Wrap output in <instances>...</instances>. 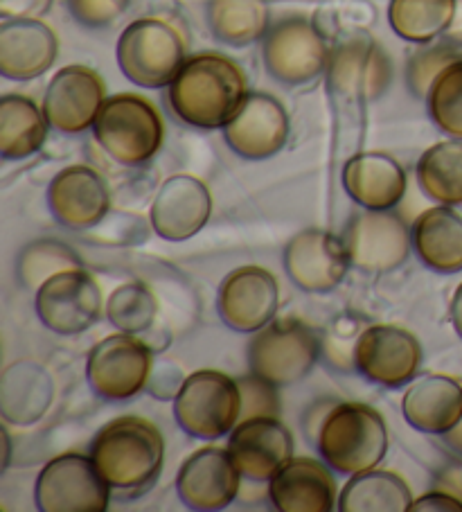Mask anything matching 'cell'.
Listing matches in <instances>:
<instances>
[{
    "instance_id": "cell-1",
    "label": "cell",
    "mask_w": 462,
    "mask_h": 512,
    "mask_svg": "<svg viewBox=\"0 0 462 512\" xmlns=\"http://www.w3.org/2000/svg\"><path fill=\"white\" fill-rule=\"evenodd\" d=\"M246 95L244 70L219 52L190 57L167 86L174 116L194 129H224Z\"/></svg>"
},
{
    "instance_id": "cell-2",
    "label": "cell",
    "mask_w": 462,
    "mask_h": 512,
    "mask_svg": "<svg viewBox=\"0 0 462 512\" xmlns=\"http://www.w3.org/2000/svg\"><path fill=\"white\" fill-rule=\"evenodd\" d=\"M91 458L111 488L142 490L163 470L165 440L154 422L122 416L97 431Z\"/></svg>"
},
{
    "instance_id": "cell-3",
    "label": "cell",
    "mask_w": 462,
    "mask_h": 512,
    "mask_svg": "<svg viewBox=\"0 0 462 512\" xmlns=\"http://www.w3.org/2000/svg\"><path fill=\"white\" fill-rule=\"evenodd\" d=\"M325 463L341 474H361L384 461L388 431L379 411L361 402H343L327 413L318 429Z\"/></svg>"
},
{
    "instance_id": "cell-4",
    "label": "cell",
    "mask_w": 462,
    "mask_h": 512,
    "mask_svg": "<svg viewBox=\"0 0 462 512\" xmlns=\"http://www.w3.org/2000/svg\"><path fill=\"white\" fill-rule=\"evenodd\" d=\"M188 41L165 16L129 23L118 39L115 57L122 75L142 88L170 86L188 59Z\"/></svg>"
},
{
    "instance_id": "cell-5",
    "label": "cell",
    "mask_w": 462,
    "mask_h": 512,
    "mask_svg": "<svg viewBox=\"0 0 462 512\" xmlns=\"http://www.w3.org/2000/svg\"><path fill=\"white\" fill-rule=\"evenodd\" d=\"M97 145L115 163L138 167L149 163L165 143V122L161 113L136 93H120L104 102L93 125Z\"/></svg>"
},
{
    "instance_id": "cell-6",
    "label": "cell",
    "mask_w": 462,
    "mask_h": 512,
    "mask_svg": "<svg viewBox=\"0 0 462 512\" xmlns=\"http://www.w3.org/2000/svg\"><path fill=\"white\" fill-rule=\"evenodd\" d=\"M174 418L185 434L217 440L242 420L239 382L219 370H197L174 395Z\"/></svg>"
},
{
    "instance_id": "cell-7",
    "label": "cell",
    "mask_w": 462,
    "mask_h": 512,
    "mask_svg": "<svg viewBox=\"0 0 462 512\" xmlns=\"http://www.w3.org/2000/svg\"><path fill=\"white\" fill-rule=\"evenodd\" d=\"M321 339L298 319H273L248 343L251 373L273 386H289L312 373Z\"/></svg>"
},
{
    "instance_id": "cell-8",
    "label": "cell",
    "mask_w": 462,
    "mask_h": 512,
    "mask_svg": "<svg viewBox=\"0 0 462 512\" xmlns=\"http://www.w3.org/2000/svg\"><path fill=\"white\" fill-rule=\"evenodd\" d=\"M34 501L43 512H104L111 503V485L97 472L93 458L61 454L41 470Z\"/></svg>"
},
{
    "instance_id": "cell-9",
    "label": "cell",
    "mask_w": 462,
    "mask_h": 512,
    "mask_svg": "<svg viewBox=\"0 0 462 512\" xmlns=\"http://www.w3.org/2000/svg\"><path fill=\"white\" fill-rule=\"evenodd\" d=\"M262 55L266 70L287 86L314 82L330 64L325 37L312 21L302 16L275 23L266 32Z\"/></svg>"
},
{
    "instance_id": "cell-10",
    "label": "cell",
    "mask_w": 462,
    "mask_h": 512,
    "mask_svg": "<svg viewBox=\"0 0 462 512\" xmlns=\"http://www.w3.org/2000/svg\"><path fill=\"white\" fill-rule=\"evenodd\" d=\"M151 350L136 334H111L88 352L86 379L106 400H129L149 384Z\"/></svg>"
},
{
    "instance_id": "cell-11",
    "label": "cell",
    "mask_w": 462,
    "mask_h": 512,
    "mask_svg": "<svg viewBox=\"0 0 462 512\" xmlns=\"http://www.w3.org/2000/svg\"><path fill=\"white\" fill-rule=\"evenodd\" d=\"M34 307L55 334L73 337L93 328L102 314V291L84 269L61 271L37 289Z\"/></svg>"
},
{
    "instance_id": "cell-12",
    "label": "cell",
    "mask_w": 462,
    "mask_h": 512,
    "mask_svg": "<svg viewBox=\"0 0 462 512\" xmlns=\"http://www.w3.org/2000/svg\"><path fill=\"white\" fill-rule=\"evenodd\" d=\"M420 366V341L395 325H368L354 348V368L372 384L386 388L413 382Z\"/></svg>"
},
{
    "instance_id": "cell-13",
    "label": "cell",
    "mask_w": 462,
    "mask_h": 512,
    "mask_svg": "<svg viewBox=\"0 0 462 512\" xmlns=\"http://www.w3.org/2000/svg\"><path fill=\"white\" fill-rule=\"evenodd\" d=\"M352 267L366 273H386L402 267L411 251V231L390 210H368L352 219L343 235Z\"/></svg>"
},
{
    "instance_id": "cell-14",
    "label": "cell",
    "mask_w": 462,
    "mask_h": 512,
    "mask_svg": "<svg viewBox=\"0 0 462 512\" xmlns=\"http://www.w3.org/2000/svg\"><path fill=\"white\" fill-rule=\"evenodd\" d=\"M106 102L102 77L88 66H66L50 79L43 113L61 134H82L95 125Z\"/></svg>"
},
{
    "instance_id": "cell-15",
    "label": "cell",
    "mask_w": 462,
    "mask_h": 512,
    "mask_svg": "<svg viewBox=\"0 0 462 512\" xmlns=\"http://www.w3.org/2000/svg\"><path fill=\"white\" fill-rule=\"evenodd\" d=\"M280 289L271 271L248 264L230 273L219 289V314L230 330L255 334L278 312Z\"/></svg>"
},
{
    "instance_id": "cell-16",
    "label": "cell",
    "mask_w": 462,
    "mask_h": 512,
    "mask_svg": "<svg viewBox=\"0 0 462 512\" xmlns=\"http://www.w3.org/2000/svg\"><path fill=\"white\" fill-rule=\"evenodd\" d=\"M228 147L246 161H264L289 140V116L269 93H248L233 120L224 127Z\"/></svg>"
},
{
    "instance_id": "cell-17",
    "label": "cell",
    "mask_w": 462,
    "mask_h": 512,
    "mask_svg": "<svg viewBox=\"0 0 462 512\" xmlns=\"http://www.w3.org/2000/svg\"><path fill=\"white\" fill-rule=\"evenodd\" d=\"M345 242L327 231L309 228L293 235L284 249V269L300 289L323 294L343 282L350 269Z\"/></svg>"
},
{
    "instance_id": "cell-18",
    "label": "cell",
    "mask_w": 462,
    "mask_h": 512,
    "mask_svg": "<svg viewBox=\"0 0 462 512\" xmlns=\"http://www.w3.org/2000/svg\"><path fill=\"white\" fill-rule=\"evenodd\" d=\"M228 452L251 481H271L293 458V436L275 416L242 420L230 431Z\"/></svg>"
},
{
    "instance_id": "cell-19",
    "label": "cell",
    "mask_w": 462,
    "mask_h": 512,
    "mask_svg": "<svg viewBox=\"0 0 462 512\" xmlns=\"http://www.w3.org/2000/svg\"><path fill=\"white\" fill-rule=\"evenodd\" d=\"M242 472L228 447H203L181 465L176 492L192 510H224L237 499Z\"/></svg>"
},
{
    "instance_id": "cell-20",
    "label": "cell",
    "mask_w": 462,
    "mask_h": 512,
    "mask_svg": "<svg viewBox=\"0 0 462 512\" xmlns=\"http://www.w3.org/2000/svg\"><path fill=\"white\" fill-rule=\"evenodd\" d=\"M212 213L206 183L192 174H174L151 203V228L167 242H185L203 231Z\"/></svg>"
},
{
    "instance_id": "cell-21",
    "label": "cell",
    "mask_w": 462,
    "mask_h": 512,
    "mask_svg": "<svg viewBox=\"0 0 462 512\" xmlns=\"http://www.w3.org/2000/svg\"><path fill=\"white\" fill-rule=\"evenodd\" d=\"M330 86L345 100L370 102L386 91L393 66L384 50L368 37L343 41L327 64Z\"/></svg>"
},
{
    "instance_id": "cell-22",
    "label": "cell",
    "mask_w": 462,
    "mask_h": 512,
    "mask_svg": "<svg viewBox=\"0 0 462 512\" xmlns=\"http://www.w3.org/2000/svg\"><path fill=\"white\" fill-rule=\"evenodd\" d=\"M48 206L59 224L73 231H88L109 215L111 192L93 167L73 165L50 181Z\"/></svg>"
},
{
    "instance_id": "cell-23",
    "label": "cell",
    "mask_w": 462,
    "mask_h": 512,
    "mask_svg": "<svg viewBox=\"0 0 462 512\" xmlns=\"http://www.w3.org/2000/svg\"><path fill=\"white\" fill-rule=\"evenodd\" d=\"M59 55L55 30L39 19H7L0 25V73L30 82L48 73Z\"/></svg>"
},
{
    "instance_id": "cell-24",
    "label": "cell",
    "mask_w": 462,
    "mask_h": 512,
    "mask_svg": "<svg viewBox=\"0 0 462 512\" xmlns=\"http://www.w3.org/2000/svg\"><path fill=\"white\" fill-rule=\"evenodd\" d=\"M269 499L280 512H330L339 503L332 472L314 458H291L271 479Z\"/></svg>"
},
{
    "instance_id": "cell-25",
    "label": "cell",
    "mask_w": 462,
    "mask_h": 512,
    "mask_svg": "<svg viewBox=\"0 0 462 512\" xmlns=\"http://www.w3.org/2000/svg\"><path fill=\"white\" fill-rule=\"evenodd\" d=\"M343 188L366 210H393L406 194V172L393 156L363 152L343 167Z\"/></svg>"
},
{
    "instance_id": "cell-26",
    "label": "cell",
    "mask_w": 462,
    "mask_h": 512,
    "mask_svg": "<svg viewBox=\"0 0 462 512\" xmlns=\"http://www.w3.org/2000/svg\"><path fill=\"white\" fill-rule=\"evenodd\" d=\"M402 411L424 434H447L462 420V386L447 375H424L406 388Z\"/></svg>"
},
{
    "instance_id": "cell-27",
    "label": "cell",
    "mask_w": 462,
    "mask_h": 512,
    "mask_svg": "<svg viewBox=\"0 0 462 512\" xmlns=\"http://www.w3.org/2000/svg\"><path fill=\"white\" fill-rule=\"evenodd\" d=\"M411 242L431 271H462V217L451 206L424 210L411 228Z\"/></svg>"
},
{
    "instance_id": "cell-28",
    "label": "cell",
    "mask_w": 462,
    "mask_h": 512,
    "mask_svg": "<svg viewBox=\"0 0 462 512\" xmlns=\"http://www.w3.org/2000/svg\"><path fill=\"white\" fill-rule=\"evenodd\" d=\"M52 379L37 364L21 361L5 370L0 384V409L5 420L16 425L37 422L52 402Z\"/></svg>"
},
{
    "instance_id": "cell-29",
    "label": "cell",
    "mask_w": 462,
    "mask_h": 512,
    "mask_svg": "<svg viewBox=\"0 0 462 512\" xmlns=\"http://www.w3.org/2000/svg\"><path fill=\"white\" fill-rule=\"evenodd\" d=\"M48 118L30 97H0V156L5 161H21L37 154L46 143Z\"/></svg>"
},
{
    "instance_id": "cell-30",
    "label": "cell",
    "mask_w": 462,
    "mask_h": 512,
    "mask_svg": "<svg viewBox=\"0 0 462 512\" xmlns=\"http://www.w3.org/2000/svg\"><path fill=\"white\" fill-rule=\"evenodd\" d=\"M411 503V490L404 479L393 472L368 470L345 483L336 508L341 512H408Z\"/></svg>"
},
{
    "instance_id": "cell-31",
    "label": "cell",
    "mask_w": 462,
    "mask_h": 512,
    "mask_svg": "<svg viewBox=\"0 0 462 512\" xmlns=\"http://www.w3.org/2000/svg\"><path fill=\"white\" fill-rule=\"evenodd\" d=\"M208 23L219 41L242 48L266 37L271 10L266 0H210Z\"/></svg>"
},
{
    "instance_id": "cell-32",
    "label": "cell",
    "mask_w": 462,
    "mask_h": 512,
    "mask_svg": "<svg viewBox=\"0 0 462 512\" xmlns=\"http://www.w3.org/2000/svg\"><path fill=\"white\" fill-rule=\"evenodd\" d=\"M417 183L442 206H462V140H444L417 161Z\"/></svg>"
},
{
    "instance_id": "cell-33",
    "label": "cell",
    "mask_w": 462,
    "mask_h": 512,
    "mask_svg": "<svg viewBox=\"0 0 462 512\" xmlns=\"http://www.w3.org/2000/svg\"><path fill=\"white\" fill-rule=\"evenodd\" d=\"M456 0H390L388 21L397 37L411 43H431L449 30Z\"/></svg>"
},
{
    "instance_id": "cell-34",
    "label": "cell",
    "mask_w": 462,
    "mask_h": 512,
    "mask_svg": "<svg viewBox=\"0 0 462 512\" xmlns=\"http://www.w3.org/2000/svg\"><path fill=\"white\" fill-rule=\"evenodd\" d=\"M426 109L442 134L462 140V59L451 61L435 77L426 93Z\"/></svg>"
},
{
    "instance_id": "cell-35",
    "label": "cell",
    "mask_w": 462,
    "mask_h": 512,
    "mask_svg": "<svg viewBox=\"0 0 462 512\" xmlns=\"http://www.w3.org/2000/svg\"><path fill=\"white\" fill-rule=\"evenodd\" d=\"M158 303L149 287L142 282H124L109 296L106 303V319L115 328L127 334H140L149 330L156 321Z\"/></svg>"
},
{
    "instance_id": "cell-36",
    "label": "cell",
    "mask_w": 462,
    "mask_h": 512,
    "mask_svg": "<svg viewBox=\"0 0 462 512\" xmlns=\"http://www.w3.org/2000/svg\"><path fill=\"white\" fill-rule=\"evenodd\" d=\"M70 269H82V260L73 249L55 240H39L25 246L16 262V273L28 289H39L52 276Z\"/></svg>"
},
{
    "instance_id": "cell-37",
    "label": "cell",
    "mask_w": 462,
    "mask_h": 512,
    "mask_svg": "<svg viewBox=\"0 0 462 512\" xmlns=\"http://www.w3.org/2000/svg\"><path fill=\"white\" fill-rule=\"evenodd\" d=\"M363 330L366 328H363V321L359 316L341 314L330 325V330L325 332V355L336 368L348 370L350 366H354V348H357V341Z\"/></svg>"
},
{
    "instance_id": "cell-38",
    "label": "cell",
    "mask_w": 462,
    "mask_h": 512,
    "mask_svg": "<svg viewBox=\"0 0 462 512\" xmlns=\"http://www.w3.org/2000/svg\"><path fill=\"white\" fill-rule=\"evenodd\" d=\"M456 59L460 57L451 46H433L415 52L411 61H408V86H411V91L415 95L426 97L431 84L435 82V77Z\"/></svg>"
},
{
    "instance_id": "cell-39",
    "label": "cell",
    "mask_w": 462,
    "mask_h": 512,
    "mask_svg": "<svg viewBox=\"0 0 462 512\" xmlns=\"http://www.w3.org/2000/svg\"><path fill=\"white\" fill-rule=\"evenodd\" d=\"M239 391H242V420L257 418V416H275L280 409L278 395H275V388L266 382V379L251 375L237 379ZM239 420V422H242Z\"/></svg>"
},
{
    "instance_id": "cell-40",
    "label": "cell",
    "mask_w": 462,
    "mask_h": 512,
    "mask_svg": "<svg viewBox=\"0 0 462 512\" xmlns=\"http://www.w3.org/2000/svg\"><path fill=\"white\" fill-rule=\"evenodd\" d=\"M131 0H68V10L86 28H106L129 10Z\"/></svg>"
},
{
    "instance_id": "cell-41",
    "label": "cell",
    "mask_w": 462,
    "mask_h": 512,
    "mask_svg": "<svg viewBox=\"0 0 462 512\" xmlns=\"http://www.w3.org/2000/svg\"><path fill=\"white\" fill-rule=\"evenodd\" d=\"M52 0H0V16L5 19H41L48 14Z\"/></svg>"
},
{
    "instance_id": "cell-42",
    "label": "cell",
    "mask_w": 462,
    "mask_h": 512,
    "mask_svg": "<svg viewBox=\"0 0 462 512\" xmlns=\"http://www.w3.org/2000/svg\"><path fill=\"white\" fill-rule=\"evenodd\" d=\"M433 510H442V512H462V503L458 499H453L451 494L440 492V490H431L424 497L415 499L411 503V510L408 512H433Z\"/></svg>"
},
{
    "instance_id": "cell-43",
    "label": "cell",
    "mask_w": 462,
    "mask_h": 512,
    "mask_svg": "<svg viewBox=\"0 0 462 512\" xmlns=\"http://www.w3.org/2000/svg\"><path fill=\"white\" fill-rule=\"evenodd\" d=\"M433 490L447 492L453 499L462 503V463L444 465L442 470L433 476Z\"/></svg>"
},
{
    "instance_id": "cell-44",
    "label": "cell",
    "mask_w": 462,
    "mask_h": 512,
    "mask_svg": "<svg viewBox=\"0 0 462 512\" xmlns=\"http://www.w3.org/2000/svg\"><path fill=\"white\" fill-rule=\"evenodd\" d=\"M444 34H447L453 46H462V0H456V14H453L449 30Z\"/></svg>"
},
{
    "instance_id": "cell-45",
    "label": "cell",
    "mask_w": 462,
    "mask_h": 512,
    "mask_svg": "<svg viewBox=\"0 0 462 512\" xmlns=\"http://www.w3.org/2000/svg\"><path fill=\"white\" fill-rule=\"evenodd\" d=\"M451 323L462 339V285H458L456 294L451 298Z\"/></svg>"
},
{
    "instance_id": "cell-46",
    "label": "cell",
    "mask_w": 462,
    "mask_h": 512,
    "mask_svg": "<svg viewBox=\"0 0 462 512\" xmlns=\"http://www.w3.org/2000/svg\"><path fill=\"white\" fill-rule=\"evenodd\" d=\"M442 438H444V443H447L453 449V452L462 454V420L458 422L456 427L449 429L447 434H442Z\"/></svg>"
}]
</instances>
